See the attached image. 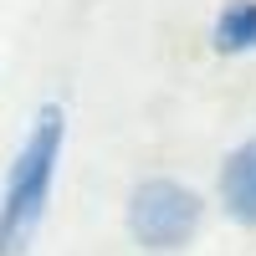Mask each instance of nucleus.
<instances>
[{
  "label": "nucleus",
  "mask_w": 256,
  "mask_h": 256,
  "mask_svg": "<svg viewBox=\"0 0 256 256\" xmlns=\"http://www.w3.org/2000/svg\"><path fill=\"white\" fill-rule=\"evenodd\" d=\"M62 144H67V108L46 102L26 138H20L16 159L0 184V256H26L41 220H46L52 190H56V169H62Z\"/></svg>",
  "instance_id": "f257e3e1"
},
{
  "label": "nucleus",
  "mask_w": 256,
  "mask_h": 256,
  "mask_svg": "<svg viewBox=\"0 0 256 256\" xmlns=\"http://www.w3.org/2000/svg\"><path fill=\"white\" fill-rule=\"evenodd\" d=\"M205 216V200L190 190L184 180H138L134 195H128V236H134L144 251H180L195 241Z\"/></svg>",
  "instance_id": "f03ea898"
},
{
  "label": "nucleus",
  "mask_w": 256,
  "mask_h": 256,
  "mask_svg": "<svg viewBox=\"0 0 256 256\" xmlns=\"http://www.w3.org/2000/svg\"><path fill=\"white\" fill-rule=\"evenodd\" d=\"M220 205L230 220L256 226V138L236 144L220 164Z\"/></svg>",
  "instance_id": "7ed1b4c3"
},
{
  "label": "nucleus",
  "mask_w": 256,
  "mask_h": 256,
  "mask_svg": "<svg viewBox=\"0 0 256 256\" xmlns=\"http://www.w3.org/2000/svg\"><path fill=\"white\" fill-rule=\"evenodd\" d=\"M220 56H256V0H226L210 26Z\"/></svg>",
  "instance_id": "20e7f679"
}]
</instances>
